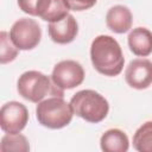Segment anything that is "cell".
Returning a JSON list of instances; mask_svg holds the SVG:
<instances>
[{"label": "cell", "instance_id": "cell-8", "mask_svg": "<svg viewBox=\"0 0 152 152\" xmlns=\"http://www.w3.org/2000/svg\"><path fill=\"white\" fill-rule=\"evenodd\" d=\"M127 84L134 89H146L152 84V62L146 58H137L129 62L125 71Z\"/></svg>", "mask_w": 152, "mask_h": 152}, {"label": "cell", "instance_id": "cell-10", "mask_svg": "<svg viewBox=\"0 0 152 152\" xmlns=\"http://www.w3.org/2000/svg\"><path fill=\"white\" fill-rule=\"evenodd\" d=\"M133 17L128 7L124 5H115L110 7L106 15V24L108 28L115 33H125L132 27Z\"/></svg>", "mask_w": 152, "mask_h": 152}, {"label": "cell", "instance_id": "cell-18", "mask_svg": "<svg viewBox=\"0 0 152 152\" xmlns=\"http://www.w3.org/2000/svg\"><path fill=\"white\" fill-rule=\"evenodd\" d=\"M69 8L72 11H86L91 8L97 0H65Z\"/></svg>", "mask_w": 152, "mask_h": 152}, {"label": "cell", "instance_id": "cell-2", "mask_svg": "<svg viewBox=\"0 0 152 152\" xmlns=\"http://www.w3.org/2000/svg\"><path fill=\"white\" fill-rule=\"evenodd\" d=\"M49 76L40 71L30 70L24 72L17 83L18 93L21 97L30 102L39 103L49 94L53 96H64V90L59 89Z\"/></svg>", "mask_w": 152, "mask_h": 152}, {"label": "cell", "instance_id": "cell-7", "mask_svg": "<svg viewBox=\"0 0 152 152\" xmlns=\"http://www.w3.org/2000/svg\"><path fill=\"white\" fill-rule=\"evenodd\" d=\"M27 121V108L18 101H10L0 109V126L6 133H20Z\"/></svg>", "mask_w": 152, "mask_h": 152}, {"label": "cell", "instance_id": "cell-15", "mask_svg": "<svg viewBox=\"0 0 152 152\" xmlns=\"http://www.w3.org/2000/svg\"><path fill=\"white\" fill-rule=\"evenodd\" d=\"M0 150L1 152H27L30 151V145L25 135L20 133H7L1 139Z\"/></svg>", "mask_w": 152, "mask_h": 152}, {"label": "cell", "instance_id": "cell-14", "mask_svg": "<svg viewBox=\"0 0 152 152\" xmlns=\"http://www.w3.org/2000/svg\"><path fill=\"white\" fill-rule=\"evenodd\" d=\"M133 147L139 152H152V121H146L135 131Z\"/></svg>", "mask_w": 152, "mask_h": 152}, {"label": "cell", "instance_id": "cell-9", "mask_svg": "<svg viewBox=\"0 0 152 152\" xmlns=\"http://www.w3.org/2000/svg\"><path fill=\"white\" fill-rule=\"evenodd\" d=\"M48 31L52 42L57 44H69L76 38L78 33V25L74 15L68 14L59 21L50 23Z\"/></svg>", "mask_w": 152, "mask_h": 152}, {"label": "cell", "instance_id": "cell-3", "mask_svg": "<svg viewBox=\"0 0 152 152\" xmlns=\"http://www.w3.org/2000/svg\"><path fill=\"white\" fill-rule=\"evenodd\" d=\"M70 106L74 114L91 124L101 122L109 112L108 101L91 89L80 90L74 94L70 100Z\"/></svg>", "mask_w": 152, "mask_h": 152}, {"label": "cell", "instance_id": "cell-1", "mask_svg": "<svg viewBox=\"0 0 152 152\" xmlns=\"http://www.w3.org/2000/svg\"><path fill=\"white\" fill-rule=\"evenodd\" d=\"M90 59L96 71L104 76H118L124 69V53L112 36H97L90 46Z\"/></svg>", "mask_w": 152, "mask_h": 152}, {"label": "cell", "instance_id": "cell-12", "mask_svg": "<svg viewBox=\"0 0 152 152\" xmlns=\"http://www.w3.org/2000/svg\"><path fill=\"white\" fill-rule=\"evenodd\" d=\"M100 146L104 152H126L129 147V141L124 131L110 128L101 135Z\"/></svg>", "mask_w": 152, "mask_h": 152}, {"label": "cell", "instance_id": "cell-4", "mask_svg": "<svg viewBox=\"0 0 152 152\" xmlns=\"http://www.w3.org/2000/svg\"><path fill=\"white\" fill-rule=\"evenodd\" d=\"M72 108L62 96H52L40 101L36 108L38 122L51 129H59L68 126L72 120Z\"/></svg>", "mask_w": 152, "mask_h": 152}, {"label": "cell", "instance_id": "cell-6", "mask_svg": "<svg viewBox=\"0 0 152 152\" xmlns=\"http://www.w3.org/2000/svg\"><path fill=\"white\" fill-rule=\"evenodd\" d=\"M51 80L62 90L72 89L82 84L84 80L83 66L72 59L61 61L53 66Z\"/></svg>", "mask_w": 152, "mask_h": 152}, {"label": "cell", "instance_id": "cell-5", "mask_svg": "<svg viewBox=\"0 0 152 152\" xmlns=\"http://www.w3.org/2000/svg\"><path fill=\"white\" fill-rule=\"evenodd\" d=\"M10 37L19 50H32L40 42L42 30L36 20L21 18L12 25Z\"/></svg>", "mask_w": 152, "mask_h": 152}, {"label": "cell", "instance_id": "cell-16", "mask_svg": "<svg viewBox=\"0 0 152 152\" xmlns=\"http://www.w3.org/2000/svg\"><path fill=\"white\" fill-rule=\"evenodd\" d=\"M18 48L11 40V37L7 32L2 31L0 33V62L1 64L10 63L15 59L18 56Z\"/></svg>", "mask_w": 152, "mask_h": 152}, {"label": "cell", "instance_id": "cell-17", "mask_svg": "<svg viewBox=\"0 0 152 152\" xmlns=\"http://www.w3.org/2000/svg\"><path fill=\"white\" fill-rule=\"evenodd\" d=\"M48 0H18V6L19 8L34 17H39L46 5Z\"/></svg>", "mask_w": 152, "mask_h": 152}, {"label": "cell", "instance_id": "cell-13", "mask_svg": "<svg viewBox=\"0 0 152 152\" xmlns=\"http://www.w3.org/2000/svg\"><path fill=\"white\" fill-rule=\"evenodd\" d=\"M69 10L65 0H48L39 18L49 23H56L64 19L69 14Z\"/></svg>", "mask_w": 152, "mask_h": 152}, {"label": "cell", "instance_id": "cell-11", "mask_svg": "<svg viewBox=\"0 0 152 152\" xmlns=\"http://www.w3.org/2000/svg\"><path fill=\"white\" fill-rule=\"evenodd\" d=\"M128 46L135 56L146 57L152 53V32L146 27H135L128 34Z\"/></svg>", "mask_w": 152, "mask_h": 152}]
</instances>
